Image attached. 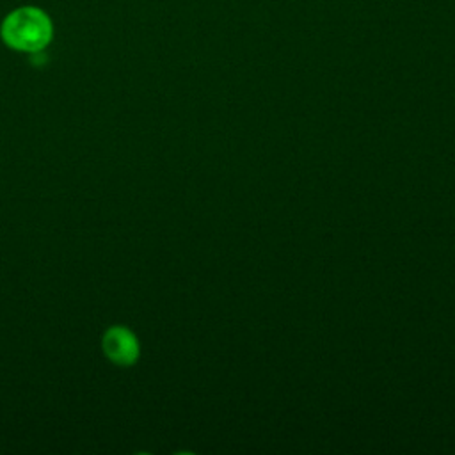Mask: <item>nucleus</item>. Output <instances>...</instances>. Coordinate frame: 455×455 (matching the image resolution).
<instances>
[{"label": "nucleus", "mask_w": 455, "mask_h": 455, "mask_svg": "<svg viewBox=\"0 0 455 455\" xmlns=\"http://www.w3.org/2000/svg\"><path fill=\"white\" fill-rule=\"evenodd\" d=\"M103 355L116 366H133L140 357V343L126 325H110L101 336Z\"/></svg>", "instance_id": "obj_2"}, {"label": "nucleus", "mask_w": 455, "mask_h": 455, "mask_svg": "<svg viewBox=\"0 0 455 455\" xmlns=\"http://www.w3.org/2000/svg\"><path fill=\"white\" fill-rule=\"evenodd\" d=\"M55 27L50 14L37 5H20L0 21L2 43L18 53H41L53 41Z\"/></svg>", "instance_id": "obj_1"}]
</instances>
